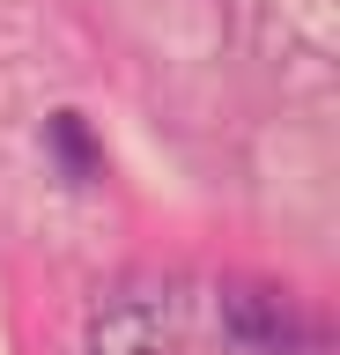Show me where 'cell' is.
I'll return each mask as SVG.
<instances>
[{
    "label": "cell",
    "mask_w": 340,
    "mask_h": 355,
    "mask_svg": "<svg viewBox=\"0 0 340 355\" xmlns=\"http://www.w3.org/2000/svg\"><path fill=\"white\" fill-rule=\"evenodd\" d=\"M52 141H60V155L74 163V178L96 171V155H89V141H82V119H74V111H60V119H52Z\"/></svg>",
    "instance_id": "1"
}]
</instances>
